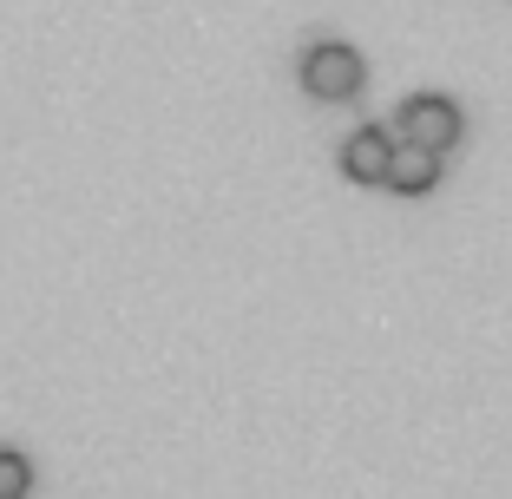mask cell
<instances>
[{"mask_svg":"<svg viewBox=\"0 0 512 499\" xmlns=\"http://www.w3.org/2000/svg\"><path fill=\"white\" fill-rule=\"evenodd\" d=\"M27 493H33V467H27V454L0 447V499H27Z\"/></svg>","mask_w":512,"mask_h":499,"instance_id":"5","label":"cell"},{"mask_svg":"<svg viewBox=\"0 0 512 499\" xmlns=\"http://www.w3.org/2000/svg\"><path fill=\"white\" fill-rule=\"evenodd\" d=\"M381 184H394L401 197H421L440 184V152H427V145H414V138H401L388 152V171H381Z\"/></svg>","mask_w":512,"mask_h":499,"instance_id":"3","label":"cell"},{"mask_svg":"<svg viewBox=\"0 0 512 499\" xmlns=\"http://www.w3.org/2000/svg\"><path fill=\"white\" fill-rule=\"evenodd\" d=\"M368 79L362 53L342 40H316L309 53H302V92H316V99H355Z\"/></svg>","mask_w":512,"mask_h":499,"instance_id":"1","label":"cell"},{"mask_svg":"<svg viewBox=\"0 0 512 499\" xmlns=\"http://www.w3.org/2000/svg\"><path fill=\"white\" fill-rule=\"evenodd\" d=\"M388 152H394V132H381V125H362V132L342 138V178L355 184H381V171H388Z\"/></svg>","mask_w":512,"mask_h":499,"instance_id":"4","label":"cell"},{"mask_svg":"<svg viewBox=\"0 0 512 499\" xmlns=\"http://www.w3.org/2000/svg\"><path fill=\"white\" fill-rule=\"evenodd\" d=\"M401 138H414L427 152H447V145H460V112H453L440 92H421V99L401 106Z\"/></svg>","mask_w":512,"mask_h":499,"instance_id":"2","label":"cell"}]
</instances>
